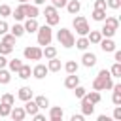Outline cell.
Segmentation results:
<instances>
[{"label":"cell","instance_id":"7","mask_svg":"<svg viewBox=\"0 0 121 121\" xmlns=\"http://www.w3.org/2000/svg\"><path fill=\"white\" fill-rule=\"evenodd\" d=\"M23 55H25L26 60H40V59L43 57L42 45H26V47L23 49Z\"/></svg>","mask_w":121,"mask_h":121},{"label":"cell","instance_id":"6","mask_svg":"<svg viewBox=\"0 0 121 121\" xmlns=\"http://www.w3.org/2000/svg\"><path fill=\"white\" fill-rule=\"evenodd\" d=\"M43 15H45V25H49V26H55V25H59V21H60V15H59V11H57V8H55L53 4H51V6H45Z\"/></svg>","mask_w":121,"mask_h":121},{"label":"cell","instance_id":"8","mask_svg":"<svg viewBox=\"0 0 121 121\" xmlns=\"http://www.w3.org/2000/svg\"><path fill=\"white\" fill-rule=\"evenodd\" d=\"M9 117H11L13 121H23V119L26 117V112H25V108H23V106H11Z\"/></svg>","mask_w":121,"mask_h":121},{"label":"cell","instance_id":"42","mask_svg":"<svg viewBox=\"0 0 121 121\" xmlns=\"http://www.w3.org/2000/svg\"><path fill=\"white\" fill-rule=\"evenodd\" d=\"M66 2H68V0H51V4H53L57 9H59V8H64V6H66Z\"/></svg>","mask_w":121,"mask_h":121},{"label":"cell","instance_id":"40","mask_svg":"<svg viewBox=\"0 0 121 121\" xmlns=\"http://www.w3.org/2000/svg\"><path fill=\"white\" fill-rule=\"evenodd\" d=\"M11 15V8L8 4H2L0 6V17H9Z\"/></svg>","mask_w":121,"mask_h":121},{"label":"cell","instance_id":"16","mask_svg":"<svg viewBox=\"0 0 121 121\" xmlns=\"http://www.w3.org/2000/svg\"><path fill=\"white\" fill-rule=\"evenodd\" d=\"M76 85H79V76L78 74H68L64 78V87L66 89H74Z\"/></svg>","mask_w":121,"mask_h":121},{"label":"cell","instance_id":"39","mask_svg":"<svg viewBox=\"0 0 121 121\" xmlns=\"http://www.w3.org/2000/svg\"><path fill=\"white\" fill-rule=\"evenodd\" d=\"M72 91H74V95H76V98H81V96H83V95L87 93V89H85V87H81V85H76V87H74Z\"/></svg>","mask_w":121,"mask_h":121},{"label":"cell","instance_id":"21","mask_svg":"<svg viewBox=\"0 0 121 121\" xmlns=\"http://www.w3.org/2000/svg\"><path fill=\"white\" fill-rule=\"evenodd\" d=\"M17 98L23 100V102H25V100H30V98H32V89H30V87H21L19 93H17Z\"/></svg>","mask_w":121,"mask_h":121},{"label":"cell","instance_id":"45","mask_svg":"<svg viewBox=\"0 0 121 121\" xmlns=\"http://www.w3.org/2000/svg\"><path fill=\"white\" fill-rule=\"evenodd\" d=\"M113 119L121 121V106H115V110H113Z\"/></svg>","mask_w":121,"mask_h":121},{"label":"cell","instance_id":"48","mask_svg":"<svg viewBox=\"0 0 121 121\" xmlns=\"http://www.w3.org/2000/svg\"><path fill=\"white\" fill-rule=\"evenodd\" d=\"M113 59H115V62H121V51H113Z\"/></svg>","mask_w":121,"mask_h":121},{"label":"cell","instance_id":"49","mask_svg":"<svg viewBox=\"0 0 121 121\" xmlns=\"http://www.w3.org/2000/svg\"><path fill=\"white\" fill-rule=\"evenodd\" d=\"M83 113H78V115H72V121H83Z\"/></svg>","mask_w":121,"mask_h":121},{"label":"cell","instance_id":"44","mask_svg":"<svg viewBox=\"0 0 121 121\" xmlns=\"http://www.w3.org/2000/svg\"><path fill=\"white\" fill-rule=\"evenodd\" d=\"M95 8L96 9H106V0H95Z\"/></svg>","mask_w":121,"mask_h":121},{"label":"cell","instance_id":"41","mask_svg":"<svg viewBox=\"0 0 121 121\" xmlns=\"http://www.w3.org/2000/svg\"><path fill=\"white\" fill-rule=\"evenodd\" d=\"M106 8H110V9H119V8H121V0H106Z\"/></svg>","mask_w":121,"mask_h":121},{"label":"cell","instance_id":"3","mask_svg":"<svg viewBox=\"0 0 121 121\" xmlns=\"http://www.w3.org/2000/svg\"><path fill=\"white\" fill-rule=\"evenodd\" d=\"M38 45H49L51 43V40H53V30H51V26L49 25H42V26H38Z\"/></svg>","mask_w":121,"mask_h":121},{"label":"cell","instance_id":"9","mask_svg":"<svg viewBox=\"0 0 121 121\" xmlns=\"http://www.w3.org/2000/svg\"><path fill=\"white\" fill-rule=\"evenodd\" d=\"M23 11H25V17H38L40 15V9H38V6L36 4H28V2H25L23 4Z\"/></svg>","mask_w":121,"mask_h":121},{"label":"cell","instance_id":"47","mask_svg":"<svg viewBox=\"0 0 121 121\" xmlns=\"http://www.w3.org/2000/svg\"><path fill=\"white\" fill-rule=\"evenodd\" d=\"M8 66V59H6V55H0V68H6Z\"/></svg>","mask_w":121,"mask_h":121},{"label":"cell","instance_id":"5","mask_svg":"<svg viewBox=\"0 0 121 121\" xmlns=\"http://www.w3.org/2000/svg\"><path fill=\"white\" fill-rule=\"evenodd\" d=\"M72 26L76 28V32H78V36H87L89 34V23H87V19L83 17V15H78L76 13V17H74V21H72Z\"/></svg>","mask_w":121,"mask_h":121},{"label":"cell","instance_id":"50","mask_svg":"<svg viewBox=\"0 0 121 121\" xmlns=\"http://www.w3.org/2000/svg\"><path fill=\"white\" fill-rule=\"evenodd\" d=\"M98 121H110L108 115H98Z\"/></svg>","mask_w":121,"mask_h":121},{"label":"cell","instance_id":"26","mask_svg":"<svg viewBox=\"0 0 121 121\" xmlns=\"http://www.w3.org/2000/svg\"><path fill=\"white\" fill-rule=\"evenodd\" d=\"M83 96H85L89 102H93V104H98V102H100V98H102V96H100V91H95V89H93L91 93H85Z\"/></svg>","mask_w":121,"mask_h":121},{"label":"cell","instance_id":"25","mask_svg":"<svg viewBox=\"0 0 121 121\" xmlns=\"http://www.w3.org/2000/svg\"><path fill=\"white\" fill-rule=\"evenodd\" d=\"M62 68L66 70V74H78V68H79V64H78L76 60H66Z\"/></svg>","mask_w":121,"mask_h":121},{"label":"cell","instance_id":"4","mask_svg":"<svg viewBox=\"0 0 121 121\" xmlns=\"http://www.w3.org/2000/svg\"><path fill=\"white\" fill-rule=\"evenodd\" d=\"M57 40H59V43H60L62 47L70 49V47H74L76 36L72 34V30H68V28H60V30L57 32Z\"/></svg>","mask_w":121,"mask_h":121},{"label":"cell","instance_id":"33","mask_svg":"<svg viewBox=\"0 0 121 121\" xmlns=\"http://www.w3.org/2000/svg\"><path fill=\"white\" fill-rule=\"evenodd\" d=\"M21 64H23V60L21 59H11V60H8V68H9V72H17L19 68H21Z\"/></svg>","mask_w":121,"mask_h":121},{"label":"cell","instance_id":"37","mask_svg":"<svg viewBox=\"0 0 121 121\" xmlns=\"http://www.w3.org/2000/svg\"><path fill=\"white\" fill-rule=\"evenodd\" d=\"M9 112H11V106H9V104L0 102V117H8V115H9Z\"/></svg>","mask_w":121,"mask_h":121},{"label":"cell","instance_id":"29","mask_svg":"<svg viewBox=\"0 0 121 121\" xmlns=\"http://www.w3.org/2000/svg\"><path fill=\"white\" fill-rule=\"evenodd\" d=\"M87 40H89V43H98V42L102 40V34H100V30H89V34H87Z\"/></svg>","mask_w":121,"mask_h":121},{"label":"cell","instance_id":"15","mask_svg":"<svg viewBox=\"0 0 121 121\" xmlns=\"http://www.w3.org/2000/svg\"><path fill=\"white\" fill-rule=\"evenodd\" d=\"M62 117H64V112H62L60 106H51L49 108V119L51 121H60Z\"/></svg>","mask_w":121,"mask_h":121},{"label":"cell","instance_id":"52","mask_svg":"<svg viewBox=\"0 0 121 121\" xmlns=\"http://www.w3.org/2000/svg\"><path fill=\"white\" fill-rule=\"evenodd\" d=\"M25 2H28V0H19V4H25Z\"/></svg>","mask_w":121,"mask_h":121},{"label":"cell","instance_id":"35","mask_svg":"<svg viewBox=\"0 0 121 121\" xmlns=\"http://www.w3.org/2000/svg\"><path fill=\"white\" fill-rule=\"evenodd\" d=\"M0 102H4V104H9V106H13L15 104V96L11 95V93H4L2 95V100Z\"/></svg>","mask_w":121,"mask_h":121},{"label":"cell","instance_id":"11","mask_svg":"<svg viewBox=\"0 0 121 121\" xmlns=\"http://www.w3.org/2000/svg\"><path fill=\"white\" fill-rule=\"evenodd\" d=\"M23 26H25V32H28V34H32V32H36L38 30V21L34 19V17H25V23H23Z\"/></svg>","mask_w":121,"mask_h":121},{"label":"cell","instance_id":"20","mask_svg":"<svg viewBox=\"0 0 121 121\" xmlns=\"http://www.w3.org/2000/svg\"><path fill=\"white\" fill-rule=\"evenodd\" d=\"M21 79H28L30 76H32V68H30V64H21V68L15 72Z\"/></svg>","mask_w":121,"mask_h":121},{"label":"cell","instance_id":"2","mask_svg":"<svg viewBox=\"0 0 121 121\" xmlns=\"http://www.w3.org/2000/svg\"><path fill=\"white\" fill-rule=\"evenodd\" d=\"M102 23H104L102 28H100L102 38H113L115 32H117V28H119V19H117V17H108V15H106V19H104Z\"/></svg>","mask_w":121,"mask_h":121},{"label":"cell","instance_id":"46","mask_svg":"<svg viewBox=\"0 0 121 121\" xmlns=\"http://www.w3.org/2000/svg\"><path fill=\"white\" fill-rule=\"evenodd\" d=\"M32 117H34L36 121H45V115H43V113H40V112H36V113H34Z\"/></svg>","mask_w":121,"mask_h":121},{"label":"cell","instance_id":"28","mask_svg":"<svg viewBox=\"0 0 121 121\" xmlns=\"http://www.w3.org/2000/svg\"><path fill=\"white\" fill-rule=\"evenodd\" d=\"M91 17H93V21H98V23H102V21L106 19V9H96V8H93V13H91Z\"/></svg>","mask_w":121,"mask_h":121},{"label":"cell","instance_id":"43","mask_svg":"<svg viewBox=\"0 0 121 121\" xmlns=\"http://www.w3.org/2000/svg\"><path fill=\"white\" fill-rule=\"evenodd\" d=\"M8 30H9V26H8V23L2 19V21H0V36H2V34H6Z\"/></svg>","mask_w":121,"mask_h":121},{"label":"cell","instance_id":"24","mask_svg":"<svg viewBox=\"0 0 121 121\" xmlns=\"http://www.w3.org/2000/svg\"><path fill=\"white\" fill-rule=\"evenodd\" d=\"M74 45L78 47V49H81V51H87V47L91 45L89 43V40H87V36H79L76 42H74Z\"/></svg>","mask_w":121,"mask_h":121},{"label":"cell","instance_id":"27","mask_svg":"<svg viewBox=\"0 0 121 121\" xmlns=\"http://www.w3.org/2000/svg\"><path fill=\"white\" fill-rule=\"evenodd\" d=\"M11 17L15 21H25V11H23V4H19L15 9H11Z\"/></svg>","mask_w":121,"mask_h":121},{"label":"cell","instance_id":"38","mask_svg":"<svg viewBox=\"0 0 121 121\" xmlns=\"http://www.w3.org/2000/svg\"><path fill=\"white\" fill-rule=\"evenodd\" d=\"M15 40H17V38H15L11 32H9V34H8V32H6V34H2V42L9 43V45H15Z\"/></svg>","mask_w":121,"mask_h":121},{"label":"cell","instance_id":"34","mask_svg":"<svg viewBox=\"0 0 121 121\" xmlns=\"http://www.w3.org/2000/svg\"><path fill=\"white\" fill-rule=\"evenodd\" d=\"M110 74L112 78H121V62H113L110 68Z\"/></svg>","mask_w":121,"mask_h":121},{"label":"cell","instance_id":"23","mask_svg":"<svg viewBox=\"0 0 121 121\" xmlns=\"http://www.w3.org/2000/svg\"><path fill=\"white\" fill-rule=\"evenodd\" d=\"M23 108H25L26 115H34L36 112H40V110H38V106H36V102H34L32 98H30V100H25V106H23Z\"/></svg>","mask_w":121,"mask_h":121},{"label":"cell","instance_id":"36","mask_svg":"<svg viewBox=\"0 0 121 121\" xmlns=\"http://www.w3.org/2000/svg\"><path fill=\"white\" fill-rule=\"evenodd\" d=\"M13 51V45L6 43V42H0V55H9Z\"/></svg>","mask_w":121,"mask_h":121},{"label":"cell","instance_id":"1","mask_svg":"<svg viewBox=\"0 0 121 121\" xmlns=\"http://www.w3.org/2000/svg\"><path fill=\"white\" fill-rule=\"evenodd\" d=\"M113 87V78L110 74V70H100L98 76L93 79V89L95 91H110Z\"/></svg>","mask_w":121,"mask_h":121},{"label":"cell","instance_id":"19","mask_svg":"<svg viewBox=\"0 0 121 121\" xmlns=\"http://www.w3.org/2000/svg\"><path fill=\"white\" fill-rule=\"evenodd\" d=\"M113 95H112V102L113 106H121V83H113Z\"/></svg>","mask_w":121,"mask_h":121},{"label":"cell","instance_id":"14","mask_svg":"<svg viewBox=\"0 0 121 121\" xmlns=\"http://www.w3.org/2000/svg\"><path fill=\"white\" fill-rule=\"evenodd\" d=\"M79 100H81V113H83V115H93V112H95V104L89 102L85 96H81Z\"/></svg>","mask_w":121,"mask_h":121},{"label":"cell","instance_id":"12","mask_svg":"<svg viewBox=\"0 0 121 121\" xmlns=\"http://www.w3.org/2000/svg\"><path fill=\"white\" fill-rule=\"evenodd\" d=\"M81 64H83L85 68H93V66L96 64V55H95V53L85 51V53H83V57H81Z\"/></svg>","mask_w":121,"mask_h":121},{"label":"cell","instance_id":"51","mask_svg":"<svg viewBox=\"0 0 121 121\" xmlns=\"http://www.w3.org/2000/svg\"><path fill=\"white\" fill-rule=\"evenodd\" d=\"M34 4L36 6H42V4H45V0H34Z\"/></svg>","mask_w":121,"mask_h":121},{"label":"cell","instance_id":"32","mask_svg":"<svg viewBox=\"0 0 121 121\" xmlns=\"http://www.w3.org/2000/svg\"><path fill=\"white\" fill-rule=\"evenodd\" d=\"M11 81V72L6 70V68H0V83L2 85H8Z\"/></svg>","mask_w":121,"mask_h":121},{"label":"cell","instance_id":"30","mask_svg":"<svg viewBox=\"0 0 121 121\" xmlns=\"http://www.w3.org/2000/svg\"><path fill=\"white\" fill-rule=\"evenodd\" d=\"M42 53H43L45 59H53V57H57V47H53L51 43H49V45H43Z\"/></svg>","mask_w":121,"mask_h":121},{"label":"cell","instance_id":"31","mask_svg":"<svg viewBox=\"0 0 121 121\" xmlns=\"http://www.w3.org/2000/svg\"><path fill=\"white\" fill-rule=\"evenodd\" d=\"M9 30H11V34H13L15 38H21V36L25 34V26H23V25H21L19 21H17V23H15V25H13V26H11Z\"/></svg>","mask_w":121,"mask_h":121},{"label":"cell","instance_id":"13","mask_svg":"<svg viewBox=\"0 0 121 121\" xmlns=\"http://www.w3.org/2000/svg\"><path fill=\"white\" fill-rule=\"evenodd\" d=\"M47 72H49V70H47L45 64H36V66L32 68V76H34L36 79H43V78L47 76Z\"/></svg>","mask_w":121,"mask_h":121},{"label":"cell","instance_id":"17","mask_svg":"<svg viewBox=\"0 0 121 121\" xmlns=\"http://www.w3.org/2000/svg\"><path fill=\"white\" fill-rule=\"evenodd\" d=\"M64 8L68 9V13H70V15H76V13H79V9H81V4H79V0H68Z\"/></svg>","mask_w":121,"mask_h":121},{"label":"cell","instance_id":"10","mask_svg":"<svg viewBox=\"0 0 121 121\" xmlns=\"http://www.w3.org/2000/svg\"><path fill=\"white\" fill-rule=\"evenodd\" d=\"M98 45H100V49H102L104 53H113V51H115V42H113L112 38H102V40L98 42Z\"/></svg>","mask_w":121,"mask_h":121},{"label":"cell","instance_id":"18","mask_svg":"<svg viewBox=\"0 0 121 121\" xmlns=\"http://www.w3.org/2000/svg\"><path fill=\"white\" fill-rule=\"evenodd\" d=\"M47 70L49 72H59L60 68H62V62H60V59H57V57H53V59H47Z\"/></svg>","mask_w":121,"mask_h":121},{"label":"cell","instance_id":"22","mask_svg":"<svg viewBox=\"0 0 121 121\" xmlns=\"http://www.w3.org/2000/svg\"><path fill=\"white\" fill-rule=\"evenodd\" d=\"M34 102H36L38 110H45V108H49V98H47L45 95H38V96L34 98Z\"/></svg>","mask_w":121,"mask_h":121}]
</instances>
